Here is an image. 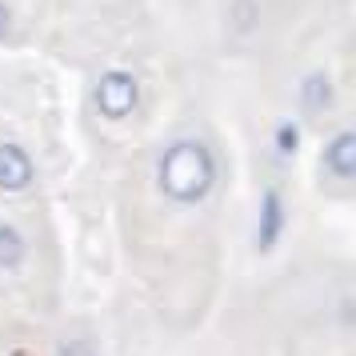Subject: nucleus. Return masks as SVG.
Returning <instances> with one entry per match:
<instances>
[{
	"label": "nucleus",
	"mask_w": 356,
	"mask_h": 356,
	"mask_svg": "<svg viewBox=\"0 0 356 356\" xmlns=\"http://www.w3.org/2000/svg\"><path fill=\"white\" fill-rule=\"evenodd\" d=\"M212 180H216V164L212 152L200 140H180L164 152L161 161V188L177 204H196L212 193Z\"/></svg>",
	"instance_id": "nucleus-1"
},
{
	"label": "nucleus",
	"mask_w": 356,
	"mask_h": 356,
	"mask_svg": "<svg viewBox=\"0 0 356 356\" xmlns=\"http://www.w3.org/2000/svg\"><path fill=\"white\" fill-rule=\"evenodd\" d=\"M136 100H140V88L132 81L129 72H108L104 81L97 84V108L108 120H120V116H129L136 108Z\"/></svg>",
	"instance_id": "nucleus-2"
},
{
	"label": "nucleus",
	"mask_w": 356,
	"mask_h": 356,
	"mask_svg": "<svg viewBox=\"0 0 356 356\" xmlns=\"http://www.w3.org/2000/svg\"><path fill=\"white\" fill-rule=\"evenodd\" d=\"M33 184V161L20 145H0V188L4 193H24Z\"/></svg>",
	"instance_id": "nucleus-3"
},
{
	"label": "nucleus",
	"mask_w": 356,
	"mask_h": 356,
	"mask_svg": "<svg viewBox=\"0 0 356 356\" xmlns=\"http://www.w3.org/2000/svg\"><path fill=\"white\" fill-rule=\"evenodd\" d=\"M24 257H29L24 236H20L13 225H4V220H0V268H20Z\"/></svg>",
	"instance_id": "nucleus-4"
},
{
	"label": "nucleus",
	"mask_w": 356,
	"mask_h": 356,
	"mask_svg": "<svg viewBox=\"0 0 356 356\" xmlns=\"http://www.w3.org/2000/svg\"><path fill=\"white\" fill-rule=\"evenodd\" d=\"M257 29V0H236L232 4V33L248 36Z\"/></svg>",
	"instance_id": "nucleus-5"
},
{
	"label": "nucleus",
	"mask_w": 356,
	"mask_h": 356,
	"mask_svg": "<svg viewBox=\"0 0 356 356\" xmlns=\"http://www.w3.org/2000/svg\"><path fill=\"white\" fill-rule=\"evenodd\" d=\"M328 97H332V88H328V81H324L321 72L305 81V108H324Z\"/></svg>",
	"instance_id": "nucleus-6"
},
{
	"label": "nucleus",
	"mask_w": 356,
	"mask_h": 356,
	"mask_svg": "<svg viewBox=\"0 0 356 356\" xmlns=\"http://www.w3.org/2000/svg\"><path fill=\"white\" fill-rule=\"evenodd\" d=\"M0 33H8V8L0 4Z\"/></svg>",
	"instance_id": "nucleus-7"
}]
</instances>
